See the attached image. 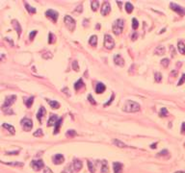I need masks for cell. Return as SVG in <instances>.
<instances>
[{"label":"cell","mask_w":185,"mask_h":173,"mask_svg":"<svg viewBox=\"0 0 185 173\" xmlns=\"http://www.w3.org/2000/svg\"><path fill=\"white\" fill-rule=\"evenodd\" d=\"M140 105L132 100H127L123 106V111L124 112H127V113H135V112H138L140 111Z\"/></svg>","instance_id":"6da1fadb"},{"label":"cell","mask_w":185,"mask_h":173,"mask_svg":"<svg viewBox=\"0 0 185 173\" xmlns=\"http://www.w3.org/2000/svg\"><path fill=\"white\" fill-rule=\"evenodd\" d=\"M123 25H124L123 19H117L113 24V32H114V34H116V35L121 34L122 29H123Z\"/></svg>","instance_id":"7a4b0ae2"},{"label":"cell","mask_w":185,"mask_h":173,"mask_svg":"<svg viewBox=\"0 0 185 173\" xmlns=\"http://www.w3.org/2000/svg\"><path fill=\"white\" fill-rule=\"evenodd\" d=\"M64 21H65V24L67 27V29H69V31H73L75 29V20L71 16L66 15Z\"/></svg>","instance_id":"3957f363"},{"label":"cell","mask_w":185,"mask_h":173,"mask_svg":"<svg viewBox=\"0 0 185 173\" xmlns=\"http://www.w3.org/2000/svg\"><path fill=\"white\" fill-rule=\"evenodd\" d=\"M104 46L107 49H113V47L115 46V41H114V39L112 38V36L105 35V37H104Z\"/></svg>","instance_id":"277c9868"},{"label":"cell","mask_w":185,"mask_h":173,"mask_svg":"<svg viewBox=\"0 0 185 173\" xmlns=\"http://www.w3.org/2000/svg\"><path fill=\"white\" fill-rule=\"evenodd\" d=\"M15 99H16V96H15V95H10V96H8V97L6 98V100H5L4 105L2 106V110H4V109H9L10 106L14 103Z\"/></svg>","instance_id":"5b68a950"},{"label":"cell","mask_w":185,"mask_h":173,"mask_svg":"<svg viewBox=\"0 0 185 173\" xmlns=\"http://www.w3.org/2000/svg\"><path fill=\"white\" fill-rule=\"evenodd\" d=\"M20 123H21L22 128L25 131H30L32 129V127H33V122H32V120L29 119V118H23V119L21 120Z\"/></svg>","instance_id":"8992f818"},{"label":"cell","mask_w":185,"mask_h":173,"mask_svg":"<svg viewBox=\"0 0 185 173\" xmlns=\"http://www.w3.org/2000/svg\"><path fill=\"white\" fill-rule=\"evenodd\" d=\"M170 7H171L172 10H173L174 12H176L178 14H180V15L185 14V9L182 8L181 6H179V5L175 4V3H171V4H170Z\"/></svg>","instance_id":"52a82bcc"},{"label":"cell","mask_w":185,"mask_h":173,"mask_svg":"<svg viewBox=\"0 0 185 173\" xmlns=\"http://www.w3.org/2000/svg\"><path fill=\"white\" fill-rule=\"evenodd\" d=\"M31 166L33 167V169L35 171H38L41 169L43 167V161L41 160H38V161H31Z\"/></svg>","instance_id":"ba28073f"},{"label":"cell","mask_w":185,"mask_h":173,"mask_svg":"<svg viewBox=\"0 0 185 173\" xmlns=\"http://www.w3.org/2000/svg\"><path fill=\"white\" fill-rule=\"evenodd\" d=\"M45 15H46L47 17L51 18L54 22H56L57 19H58V13H57L56 11H54V10H47V11L45 12Z\"/></svg>","instance_id":"9c48e42d"},{"label":"cell","mask_w":185,"mask_h":173,"mask_svg":"<svg viewBox=\"0 0 185 173\" xmlns=\"http://www.w3.org/2000/svg\"><path fill=\"white\" fill-rule=\"evenodd\" d=\"M111 11V6H110V3L105 1L103 4H102V7H101V14L102 15H106L110 13Z\"/></svg>","instance_id":"30bf717a"},{"label":"cell","mask_w":185,"mask_h":173,"mask_svg":"<svg viewBox=\"0 0 185 173\" xmlns=\"http://www.w3.org/2000/svg\"><path fill=\"white\" fill-rule=\"evenodd\" d=\"M64 161H65V158H64V156L62 154H56L53 157V162L55 164H61V163L64 162Z\"/></svg>","instance_id":"8fae6325"},{"label":"cell","mask_w":185,"mask_h":173,"mask_svg":"<svg viewBox=\"0 0 185 173\" xmlns=\"http://www.w3.org/2000/svg\"><path fill=\"white\" fill-rule=\"evenodd\" d=\"M114 62H115L116 65H118L119 67H122L124 65V60L122 59V57L120 55H119V54H117V55L114 56Z\"/></svg>","instance_id":"7c38bea8"},{"label":"cell","mask_w":185,"mask_h":173,"mask_svg":"<svg viewBox=\"0 0 185 173\" xmlns=\"http://www.w3.org/2000/svg\"><path fill=\"white\" fill-rule=\"evenodd\" d=\"M45 114H46V111H45L44 107L41 106L40 108V110H39V112H38V114H37V118H38V120H39V122H41L42 117L45 115Z\"/></svg>","instance_id":"4fadbf2b"},{"label":"cell","mask_w":185,"mask_h":173,"mask_svg":"<svg viewBox=\"0 0 185 173\" xmlns=\"http://www.w3.org/2000/svg\"><path fill=\"white\" fill-rule=\"evenodd\" d=\"M113 167H114V173H121L122 170V164L120 162H114L113 163Z\"/></svg>","instance_id":"5bb4252c"},{"label":"cell","mask_w":185,"mask_h":173,"mask_svg":"<svg viewBox=\"0 0 185 173\" xmlns=\"http://www.w3.org/2000/svg\"><path fill=\"white\" fill-rule=\"evenodd\" d=\"M12 24H13V28L15 29V31L17 32V34H18V36H20V34H21V27H20V25H19V23H18V21L17 20H12Z\"/></svg>","instance_id":"9a60e30c"},{"label":"cell","mask_w":185,"mask_h":173,"mask_svg":"<svg viewBox=\"0 0 185 173\" xmlns=\"http://www.w3.org/2000/svg\"><path fill=\"white\" fill-rule=\"evenodd\" d=\"M73 167H74V170L79 171L80 169L82 168V161L80 160H77V159H74V161H73Z\"/></svg>","instance_id":"2e32d148"},{"label":"cell","mask_w":185,"mask_h":173,"mask_svg":"<svg viewBox=\"0 0 185 173\" xmlns=\"http://www.w3.org/2000/svg\"><path fill=\"white\" fill-rule=\"evenodd\" d=\"M105 91V86L102 83H97L96 84V88H95V92L96 93H102Z\"/></svg>","instance_id":"e0dca14e"},{"label":"cell","mask_w":185,"mask_h":173,"mask_svg":"<svg viewBox=\"0 0 185 173\" xmlns=\"http://www.w3.org/2000/svg\"><path fill=\"white\" fill-rule=\"evenodd\" d=\"M58 117H57V115H51V116H50V118H49V120H48V126H53V125H55L56 123H57V121H58Z\"/></svg>","instance_id":"ac0fdd59"},{"label":"cell","mask_w":185,"mask_h":173,"mask_svg":"<svg viewBox=\"0 0 185 173\" xmlns=\"http://www.w3.org/2000/svg\"><path fill=\"white\" fill-rule=\"evenodd\" d=\"M177 48H178L179 53L182 54V55H185V44L182 42V41H179V42H178V44H177Z\"/></svg>","instance_id":"d6986e66"},{"label":"cell","mask_w":185,"mask_h":173,"mask_svg":"<svg viewBox=\"0 0 185 173\" xmlns=\"http://www.w3.org/2000/svg\"><path fill=\"white\" fill-rule=\"evenodd\" d=\"M62 122H63V118H59V120L57 121V123L55 124V129H54V134L55 135H57V134L59 133V129H60V126H61Z\"/></svg>","instance_id":"ffe728a7"},{"label":"cell","mask_w":185,"mask_h":173,"mask_svg":"<svg viewBox=\"0 0 185 173\" xmlns=\"http://www.w3.org/2000/svg\"><path fill=\"white\" fill-rule=\"evenodd\" d=\"M48 104L51 106L52 109H59L60 108V104L57 102V101H52V100H49V99H46Z\"/></svg>","instance_id":"44dd1931"},{"label":"cell","mask_w":185,"mask_h":173,"mask_svg":"<svg viewBox=\"0 0 185 173\" xmlns=\"http://www.w3.org/2000/svg\"><path fill=\"white\" fill-rule=\"evenodd\" d=\"M84 87V83H83V81H82V79H79V80L77 81L75 84H74V89L76 90V91H78V90H80L81 88H83Z\"/></svg>","instance_id":"7402d4cb"},{"label":"cell","mask_w":185,"mask_h":173,"mask_svg":"<svg viewBox=\"0 0 185 173\" xmlns=\"http://www.w3.org/2000/svg\"><path fill=\"white\" fill-rule=\"evenodd\" d=\"M33 102H34V96H31V97L26 98V99L24 100V103H25V105H26L28 108H30V107L32 106Z\"/></svg>","instance_id":"603a6c76"},{"label":"cell","mask_w":185,"mask_h":173,"mask_svg":"<svg viewBox=\"0 0 185 173\" xmlns=\"http://www.w3.org/2000/svg\"><path fill=\"white\" fill-rule=\"evenodd\" d=\"M3 127H4L5 129H7L11 134H14V128H13L12 125L7 124V123H3Z\"/></svg>","instance_id":"cb8c5ba5"},{"label":"cell","mask_w":185,"mask_h":173,"mask_svg":"<svg viewBox=\"0 0 185 173\" xmlns=\"http://www.w3.org/2000/svg\"><path fill=\"white\" fill-rule=\"evenodd\" d=\"M89 43L91 44V45H92V46H95L96 44H97V37L96 36H92L91 38H90V40H89Z\"/></svg>","instance_id":"d4e9b609"},{"label":"cell","mask_w":185,"mask_h":173,"mask_svg":"<svg viewBox=\"0 0 185 173\" xmlns=\"http://www.w3.org/2000/svg\"><path fill=\"white\" fill-rule=\"evenodd\" d=\"M101 173H108V164L105 160L102 161V166H101Z\"/></svg>","instance_id":"484cf974"},{"label":"cell","mask_w":185,"mask_h":173,"mask_svg":"<svg viewBox=\"0 0 185 173\" xmlns=\"http://www.w3.org/2000/svg\"><path fill=\"white\" fill-rule=\"evenodd\" d=\"M154 52H155V54H157V55H163V54L165 53V48L163 46L159 45V46H157V48L155 49Z\"/></svg>","instance_id":"4316f807"},{"label":"cell","mask_w":185,"mask_h":173,"mask_svg":"<svg viewBox=\"0 0 185 173\" xmlns=\"http://www.w3.org/2000/svg\"><path fill=\"white\" fill-rule=\"evenodd\" d=\"M98 6H99V2L98 1H92L91 2V7H92V11H96Z\"/></svg>","instance_id":"83f0119b"},{"label":"cell","mask_w":185,"mask_h":173,"mask_svg":"<svg viewBox=\"0 0 185 173\" xmlns=\"http://www.w3.org/2000/svg\"><path fill=\"white\" fill-rule=\"evenodd\" d=\"M125 10H126V12L128 13H132L133 11V6L131 3H129V2H127L126 4H125Z\"/></svg>","instance_id":"f1b7e54d"},{"label":"cell","mask_w":185,"mask_h":173,"mask_svg":"<svg viewBox=\"0 0 185 173\" xmlns=\"http://www.w3.org/2000/svg\"><path fill=\"white\" fill-rule=\"evenodd\" d=\"M25 7H26V10L30 13H36V9H35L34 7H32V6H30L29 4L25 3Z\"/></svg>","instance_id":"f546056e"},{"label":"cell","mask_w":185,"mask_h":173,"mask_svg":"<svg viewBox=\"0 0 185 173\" xmlns=\"http://www.w3.org/2000/svg\"><path fill=\"white\" fill-rule=\"evenodd\" d=\"M113 143L116 144V146H119V147H126V144H124L123 142H121L120 140L119 139H114L113 140Z\"/></svg>","instance_id":"4dcf8cb0"},{"label":"cell","mask_w":185,"mask_h":173,"mask_svg":"<svg viewBox=\"0 0 185 173\" xmlns=\"http://www.w3.org/2000/svg\"><path fill=\"white\" fill-rule=\"evenodd\" d=\"M159 115H160V116H167V115H168V111H167V109H166V108H162L161 111H160V113H159Z\"/></svg>","instance_id":"1f68e13d"},{"label":"cell","mask_w":185,"mask_h":173,"mask_svg":"<svg viewBox=\"0 0 185 173\" xmlns=\"http://www.w3.org/2000/svg\"><path fill=\"white\" fill-rule=\"evenodd\" d=\"M154 79H155V81L156 82H161V80H162V74L161 73H159V72H156V73H154Z\"/></svg>","instance_id":"d6a6232c"},{"label":"cell","mask_w":185,"mask_h":173,"mask_svg":"<svg viewBox=\"0 0 185 173\" xmlns=\"http://www.w3.org/2000/svg\"><path fill=\"white\" fill-rule=\"evenodd\" d=\"M88 166H89V170H90V172L94 173V166H93V164L92 163V161H88Z\"/></svg>","instance_id":"836d02e7"},{"label":"cell","mask_w":185,"mask_h":173,"mask_svg":"<svg viewBox=\"0 0 185 173\" xmlns=\"http://www.w3.org/2000/svg\"><path fill=\"white\" fill-rule=\"evenodd\" d=\"M138 26H139V22L137 21V19L136 18H133L132 19V27L134 30H136L137 28H138Z\"/></svg>","instance_id":"e575fe53"},{"label":"cell","mask_w":185,"mask_h":173,"mask_svg":"<svg viewBox=\"0 0 185 173\" xmlns=\"http://www.w3.org/2000/svg\"><path fill=\"white\" fill-rule=\"evenodd\" d=\"M169 59H163L162 61H161V65L163 66L164 67H167L168 66H169Z\"/></svg>","instance_id":"d590c367"},{"label":"cell","mask_w":185,"mask_h":173,"mask_svg":"<svg viewBox=\"0 0 185 173\" xmlns=\"http://www.w3.org/2000/svg\"><path fill=\"white\" fill-rule=\"evenodd\" d=\"M37 35V30H34V31H32L31 33H30V35H29V38H30V40H34V38H35V36Z\"/></svg>","instance_id":"8d00e7d4"},{"label":"cell","mask_w":185,"mask_h":173,"mask_svg":"<svg viewBox=\"0 0 185 173\" xmlns=\"http://www.w3.org/2000/svg\"><path fill=\"white\" fill-rule=\"evenodd\" d=\"M72 67H73V69H74L75 71H78V70H79V67H78V64H77L76 61H73V62H72Z\"/></svg>","instance_id":"74e56055"},{"label":"cell","mask_w":185,"mask_h":173,"mask_svg":"<svg viewBox=\"0 0 185 173\" xmlns=\"http://www.w3.org/2000/svg\"><path fill=\"white\" fill-rule=\"evenodd\" d=\"M62 173H72V170H71V166L70 165H67L66 168L64 169V171Z\"/></svg>","instance_id":"f35d334b"},{"label":"cell","mask_w":185,"mask_h":173,"mask_svg":"<svg viewBox=\"0 0 185 173\" xmlns=\"http://www.w3.org/2000/svg\"><path fill=\"white\" fill-rule=\"evenodd\" d=\"M34 136H35V137H41V136H42V130H41V129L37 130V131L34 133Z\"/></svg>","instance_id":"ab89813d"},{"label":"cell","mask_w":185,"mask_h":173,"mask_svg":"<svg viewBox=\"0 0 185 173\" xmlns=\"http://www.w3.org/2000/svg\"><path fill=\"white\" fill-rule=\"evenodd\" d=\"M184 82H185V74H182V76H181L180 80H179V82L177 83V86H181V85H182Z\"/></svg>","instance_id":"60d3db41"},{"label":"cell","mask_w":185,"mask_h":173,"mask_svg":"<svg viewBox=\"0 0 185 173\" xmlns=\"http://www.w3.org/2000/svg\"><path fill=\"white\" fill-rule=\"evenodd\" d=\"M88 99H89V101H90L91 104H92V105H95V104H96L95 101H94V99L92 97V95H89V96H88Z\"/></svg>","instance_id":"b9f144b4"},{"label":"cell","mask_w":185,"mask_h":173,"mask_svg":"<svg viewBox=\"0 0 185 173\" xmlns=\"http://www.w3.org/2000/svg\"><path fill=\"white\" fill-rule=\"evenodd\" d=\"M75 131L74 130H68L66 132V136H75Z\"/></svg>","instance_id":"7bdbcfd3"},{"label":"cell","mask_w":185,"mask_h":173,"mask_svg":"<svg viewBox=\"0 0 185 173\" xmlns=\"http://www.w3.org/2000/svg\"><path fill=\"white\" fill-rule=\"evenodd\" d=\"M54 40H55V38L53 37V35L50 33V34H49V40H48V42H49V43H53Z\"/></svg>","instance_id":"ee69618b"},{"label":"cell","mask_w":185,"mask_h":173,"mask_svg":"<svg viewBox=\"0 0 185 173\" xmlns=\"http://www.w3.org/2000/svg\"><path fill=\"white\" fill-rule=\"evenodd\" d=\"M168 154V150H163V151H161V152H159L158 155L159 156H162V155H167Z\"/></svg>","instance_id":"f6af8a7d"},{"label":"cell","mask_w":185,"mask_h":173,"mask_svg":"<svg viewBox=\"0 0 185 173\" xmlns=\"http://www.w3.org/2000/svg\"><path fill=\"white\" fill-rule=\"evenodd\" d=\"M113 99H114V94H113V95L111 96V99H110V101H109V102H107V103H105V104H104V106H107V105H110V104L112 103Z\"/></svg>","instance_id":"bcb514c9"},{"label":"cell","mask_w":185,"mask_h":173,"mask_svg":"<svg viewBox=\"0 0 185 173\" xmlns=\"http://www.w3.org/2000/svg\"><path fill=\"white\" fill-rule=\"evenodd\" d=\"M181 133L185 134V122L182 123V126H181Z\"/></svg>","instance_id":"7dc6e473"},{"label":"cell","mask_w":185,"mask_h":173,"mask_svg":"<svg viewBox=\"0 0 185 173\" xmlns=\"http://www.w3.org/2000/svg\"><path fill=\"white\" fill-rule=\"evenodd\" d=\"M18 152H19V151H15V152H7V154H9V155H17Z\"/></svg>","instance_id":"c3c4849f"},{"label":"cell","mask_w":185,"mask_h":173,"mask_svg":"<svg viewBox=\"0 0 185 173\" xmlns=\"http://www.w3.org/2000/svg\"><path fill=\"white\" fill-rule=\"evenodd\" d=\"M43 173H52V171H51V169H50V168L46 167V168L44 169V172H43Z\"/></svg>","instance_id":"681fc988"},{"label":"cell","mask_w":185,"mask_h":173,"mask_svg":"<svg viewBox=\"0 0 185 173\" xmlns=\"http://www.w3.org/2000/svg\"><path fill=\"white\" fill-rule=\"evenodd\" d=\"M156 145H157V143H153V144L150 145V148H152V149H153V148H156Z\"/></svg>","instance_id":"f907efd6"},{"label":"cell","mask_w":185,"mask_h":173,"mask_svg":"<svg viewBox=\"0 0 185 173\" xmlns=\"http://www.w3.org/2000/svg\"><path fill=\"white\" fill-rule=\"evenodd\" d=\"M136 37H137V35H136V34H134V35L132 36V39H133V40H135V39H136Z\"/></svg>","instance_id":"816d5d0a"},{"label":"cell","mask_w":185,"mask_h":173,"mask_svg":"<svg viewBox=\"0 0 185 173\" xmlns=\"http://www.w3.org/2000/svg\"><path fill=\"white\" fill-rule=\"evenodd\" d=\"M175 173H185V171H177V172Z\"/></svg>","instance_id":"f5cc1de1"}]
</instances>
